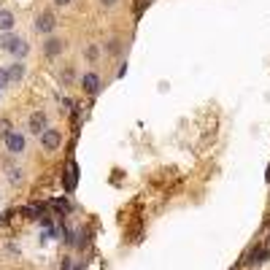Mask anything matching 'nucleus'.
<instances>
[{
    "instance_id": "11",
    "label": "nucleus",
    "mask_w": 270,
    "mask_h": 270,
    "mask_svg": "<svg viewBox=\"0 0 270 270\" xmlns=\"http://www.w3.org/2000/svg\"><path fill=\"white\" fill-rule=\"evenodd\" d=\"M9 178H11V184H19V181H22V170H19V168H14Z\"/></svg>"
},
{
    "instance_id": "4",
    "label": "nucleus",
    "mask_w": 270,
    "mask_h": 270,
    "mask_svg": "<svg viewBox=\"0 0 270 270\" xmlns=\"http://www.w3.org/2000/svg\"><path fill=\"white\" fill-rule=\"evenodd\" d=\"M46 130V114L43 111H35V114H30V132L41 135Z\"/></svg>"
},
{
    "instance_id": "12",
    "label": "nucleus",
    "mask_w": 270,
    "mask_h": 270,
    "mask_svg": "<svg viewBox=\"0 0 270 270\" xmlns=\"http://www.w3.org/2000/svg\"><path fill=\"white\" fill-rule=\"evenodd\" d=\"M6 84H9V73H6L3 68H0V86H6Z\"/></svg>"
},
{
    "instance_id": "7",
    "label": "nucleus",
    "mask_w": 270,
    "mask_h": 270,
    "mask_svg": "<svg viewBox=\"0 0 270 270\" xmlns=\"http://www.w3.org/2000/svg\"><path fill=\"white\" fill-rule=\"evenodd\" d=\"M14 27V14L11 11H0V30H3V33H9V30Z\"/></svg>"
},
{
    "instance_id": "10",
    "label": "nucleus",
    "mask_w": 270,
    "mask_h": 270,
    "mask_svg": "<svg viewBox=\"0 0 270 270\" xmlns=\"http://www.w3.org/2000/svg\"><path fill=\"white\" fill-rule=\"evenodd\" d=\"M11 132V124H9V119H0V138H6V135Z\"/></svg>"
},
{
    "instance_id": "6",
    "label": "nucleus",
    "mask_w": 270,
    "mask_h": 270,
    "mask_svg": "<svg viewBox=\"0 0 270 270\" xmlns=\"http://www.w3.org/2000/svg\"><path fill=\"white\" fill-rule=\"evenodd\" d=\"M81 84H84V92H89V95H95V92L100 89V78L95 76V73H86L81 78Z\"/></svg>"
},
{
    "instance_id": "13",
    "label": "nucleus",
    "mask_w": 270,
    "mask_h": 270,
    "mask_svg": "<svg viewBox=\"0 0 270 270\" xmlns=\"http://www.w3.org/2000/svg\"><path fill=\"white\" fill-rule=\"evenodd\" d=\"M100 3H103V6H114L116 0H100Z\"/></svg>"
},
{
    "instance_id": "8",
    "label": "nucleus",
    "mask_w": 270,
    "mask_h": 270,
    "mask_svg": "<svg viewBox=\"0 0 270 270\" xmlns=\"http://www.w3.org/2000/svg\"><path fill=\"white\" fill-rule=\"evenodd\" d=\"M6 73H9V81H19V78L25 76V65H22V62H14Z\"/></svg>"
},
{
    "instance_id": "14",
    "label": "nucleus",
    "mask_w": 270,
    "mask_h": 270,
    "mask_svg": "<svg viewBox=\"0 0 270 270\" xmlns=\"http://www.w3.org/2000/svg\"><path fill=\"white\" fill-rule=\"evenodd\" d=\"M54 3H57V6H68L70 0H54Z\"/></svg>"
},
{
    "instance_id": "5",
    "label": "nucleus",
    "mask_w": 270,
    "mask_h": 270,
    "mask_svg": "<svg viewBox=\"0 0 270 270\" xmlns=\"http://www.w3.org/2000/svg\"><path fill=\"white\" fill-rule=\"evenodd\" d=\"M35 30H38V33H52V30H54V17H52V14H38Z\"/></svg>"
},
{
    "instance_id": "2",
    "label": "nucleus",
    "mask_w": 270,
    "mask_h": 270,
    "mask_svg": "<svg viewBox=\"0 0 270 270\" xmlns=\"http://www.w3.org/2000/svg\"><path fill=\"white\" fill-rule=\"evenodd\" d=\"M6 146H9L11 154H22L25 152V135L22 132H9L6 135Z\"/></svg>"
},
{
    "instance_id": "9",
    "label": "nucleus",
    "mask_w": 270,
    "mask_h": 270,
    "mask_svg": "<svg viewBox=\"0 0 270 270\" xmlns=\"http://www.w3.org/2000/svg\"><path fill=\"white\" fill-rule=\"evenodd\" d=\"M62 49V41H57V38H52V41H46V54H57Z\"/></svg>"
},
{
    "instance_id": "3",
    "label": "nucleus",
    "mask_w": 270,
    "mask_h": 270,
    "mask_svg": "<svg viewBox=\"0 0 270 270\" xmlns=\"http://www.w3.org/2000/svg\"><path fill=\"white\" fill-rule=\"evenodd\" d=\"M41 144H43V149H57L60 146V130H49V127H46V130L41 132Z\"/></svg>"
},
{
    "instance_id": "1",
    "label": "nucleus",
    "mask_w": 270,
    "mask_h": 270,
    "mask_svg": "<svg viewBox=\"0 0 270 270\" xmlns=\"http://www.w3.org/2000/svg\"><path fill=\"white\" fill-rule=\"evenodd\" d=\"M0 46H3L6 52H11V54H17V57H25L27 54V41L25 38H19V35H3V41H0Z\"/></svg>"
}]
</instances>
